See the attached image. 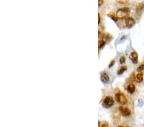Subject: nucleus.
Instances as JSON below:
<instances>
[{"label": "nucleus", "mask_w": 144, "mask_h": 127, "mask_svg": "<svg viewBox=\"0 0 144 127\" xmlns=\"http://www.w3.org/2000/svg\"><path fill=\"white\" fill-rule=\"evenodd\" d=\"M130 12V9L128 7L121 8L119 9L117 12V18L118 19H123V18H127L129 15V13Z\"/></svg>", "instance_id": "nucleus-1"}, {"label": "nucleus", "mask_w": 144, "mask_h": 127, "mask_svg": "<svg viewBox=\"0 0 144 127\" xmlns=\"http://www.w3.org/2000/svg\"><path fill=\"white\" fill-rule=\"evenodd\" d=\"M115 99L118 103L122 104V105L126 104L127 102H128V100H127L126 96L123 93H122V92H118V93H117L115 96Z\"/></svg>", "instance_id": "nucleus-2"}, {"label": "nucleus", "mask_w": 144, "mask_h": 127, "mask_svg": "<svg viewBox=\"0 0 144 127\" xmlns=\"http://www.w3.org/2000/svg\"><path fill=\"white\" fill-rule=\"evenodd\" d=\"M114 105V100L110 96H106L103 102V106L105 108H110Z\"/></svg>", "instance_id": "nucleus-3"}, {"label": "nucleus", "mask_w": 144, "mask_h": 127, "mask_svg": "<svg viewBox=\"0 0 144 127\" xmlns=\"http://www.w3.org/2000/svg\"><path fill=\"white\" fill-rule=\"evenodd\" d=\"M119 108V110H120V112H121V114H122V116H128L131 115V110L129 108H128V107L121 106H120Z\"/></svg>", "instance_id": "nucleus-4"}, {"label": "nucleus", "mask_w": 144, "mask_h": 127, "mask_svg": "<svg viewBox=\"0 0 144 127\" xmlns=\"http://www.w3.org/2000/svg\"><path fill=\"white\" fill-rule=\"evenodd\" d=\"M135 24V20L133 18L128 17L126 19V25L128 28H131Z\"/></svg>", "instance_id": "nucleus-5"}, {"label": "nucleus", "mask_w": 144, "mask_h": 127, "mask_svg": "<svg viewBox=\"0 0 144 127\" xmlns=\"http://www.w3.org/2000/svg\"><path fill=\"white\" fill-rule=\"evenodd\" d=\"M138 53H137L136 52H133L131 53V55H130V59L133 62L134 64H137L138 63Z\"/></svg>", "instance_id": "nucleus-6"}, {"label": "nucleus", "mask_w": 144, "mask_h": 127, "mask_svg": "<svg viewBox=\"0 0 144 127\" xmlns=\"http://www.w3.org/2000/svg\"><path fill=\"white\" fill-rule=\"evenodd\" d=\"M101 80L104 83H107L108 82L109 80H110V77L108 75V74L106 72H103L101 75Z\"/></svg>", "instance_id": "nucleus-7"}, {"label": "nucleus", "mask_w": 144, "mask_h": 127, "mask_svg": "<svg viewBox=\"0 0 144 127\" xmlns=\"http://www.w3.org/2000/svg\"><path fill=\"white\" fill-rule=\"evenodd\" d=\"M143 78H144V72H138L135 76V81L138 83L142 82L143 81Z\"/></svg>", "instance_id": "nucleus-8"}, {"label": "nucleus", "mask_w": 144, "mask_h": 127, "mask_svg": "<svg viewBox=\"0 0 144 127\" xmlns=\"http://www.w3.org/2000/svg\"><path fill=\"white\" fill-rule=\"evenodd\" d=\"M127 91L130 94H133L135 91V86L133 84H130L127 87Z\"/></svg>", "instance_id": "nucleus-9"}, {"label": "nucleus", "mask_w": 144, "mask_h": 127, "mask_svg": "<svg viewBox=\"0 0 144 127\" xmlns=\"http://www.w3.org/2000/svg\"><path fill=\"white\" fill-rule=\"evenodd\" d=\"M144 3H140V4L137 6V14H138V15H140V14H141V12L144 10Z\"/></svg>", "instance_id": "nucleus-10"}, {"label": "nucleus", "mask_w": 144, "mask_h": 127, "mask_svg": "<svg viewBox=\"0 0 144 127\" xmlns=\"http://www.w3.org/2000/svg\"><path fill=\"white\" fill-rule=\"evenodd\" d=\"M127 70V66H122L119 70H118V73L119 74H122L123 72H124V71H126Z\"/></svg>", "instance_id": "nucleus-11"}, {"label": "nucleus", "mask_w": 144, "mask_h": 127, "mask_svg": "<svg viewBox=\"0 0 144 127\" xmlns=\"http://www.w3.org/2000/svg\"><path fill=\"white\" fill-rule=\"evenodd\" d=\"M108 15L109 17H110V18H112V19H113V20H114L115 21H117L118 18H117V16H115V14H113V12H111V13L108 14Z\"/></svg>", "instance_id": "nucleus-12"}, {"label": "nucleus", "mask_w": 144, "mask_h": 127, "mask_svg": "<svg viewBox=\"0 0 144 127\" xmlns=\"http://www.w3.org/2000/svg\"><path fill=\"white\" fill-rule=\"evenodd\" d=\"M143 70H144V64H142V65L138 67V69H137V71H140V72H141Z\"/></svg>", "instance_id": "nucleus-13"}, {"label": "nucleus", "mask_w": 144, "mask_h": 127, "mask_svg": "<svg viewBox=\"0 0 144 127\" xmlns=\"http://www.w3.org/2000/svg\"><path fill=\"white\" fill-rule=\"evenodd\" d=\"M126 61V57L125 56H121V58H120V63L121 64H124V62H125Z\"/></svg>", "instance_id": "nucleus-14"}, {"label": "nucleus", "mask_w": 144, "mask_h": 127, "mask_svg": "<svg viewBox=\"0 0 144 127\" xmlns=\"http://www.w3.org/2000/svg\"><path fill=\"white\" fill-rule=\"evenodd\" d=\"M115 60H113L111 61L110 64H109V66H108L109 68H111V67L113 66L114 65V64H115Z\"/></svg>", "instance_id": "nucleus-15"}, {"label": "nucleus", "mask_w": 144, "mask_h": 127, "mask_svg": "<svg viewBox=\"0 0 144 127\" xmlns=\"http://www.w3.org/2000/svg\"><path fill=\"white\" fill-rule=\"evenodd\" d=\"M101 127H109V125H108V124L107 123H103V124L101 125Z\"/></svg>", "instance_id": "nucleus-16"}, {"label": "nucleus", "mask_w": 144, "mask_h": 127, "mask_svg": "<svg viewBox=\"0 0 144 127\" xmlns=\"http://www.w3.org/2000/svg\"><path fill=\"white\" fill-rule=\"evenodd\" d=\"M101 22V16H100V14L99 13L98 14V23L99 24Z\"/></svg>", "instance_id": "nucleus-17"}, {"label": "nucleus", "mask_w": 144, "mask_h": 127, "mask_svg": "<svg viewBox=\"0 0 144 127\" xmlns=\"http://www.w3.org/2000/svg\"><path fill=\"white\" fill-rule=\"evenodd\" d=\"M103 3H104V2H103V0H99V6H101Z\"/></svg>", "instance_id": "nucleus-18"}, {"label": "nucleus", "mask_w": 144, "mask_h": 127, "mask_svg": "<svg viewBox=\"0 0 144 127\" xmlns=\"http://www.w3.org/2000/svg\"><path fill=\"white\" fill-rule=\"evenodd\" d=\"M117 127H123V126H118Z\"/></svg>", "instance_id": "nucleus-19"}]
</instances>
